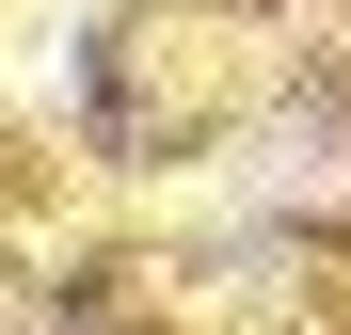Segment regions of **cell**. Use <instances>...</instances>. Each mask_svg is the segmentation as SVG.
I'll list each match as a JSON object with an SVG mask.
<instances>
[]
</instances>
